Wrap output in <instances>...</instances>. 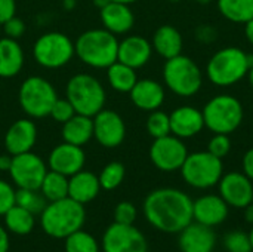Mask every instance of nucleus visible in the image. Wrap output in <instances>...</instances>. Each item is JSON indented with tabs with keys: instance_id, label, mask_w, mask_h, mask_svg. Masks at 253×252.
Instances as JSON below:
<instances>
[{
	"instance_id": "nucleus-20",
	"label": "nucleus",
	"mask_w": 253,
	"mask_h": 252,
	"mask_svg": "<svg viewBox=\"0 0 253 252\" xmlns=\"http://www.w3.org/2000/svg\"><path fill=\"white\" fill-rule=\"evenodd\" d=\"M37 141V126L30 119H18L4 135V147L9 154L16 156L31 151Z\"/></svg>"
},
{
	"instance_id": "nucleus-46",
	"label": "nucleus",
	"mask_w": 253,
	"mask_h": 252,
	"mask_svg": "<svg viewBox=\"0 0 253 252\" xmlns=\"http://www.w3.org/2000/svg\"><path fill=\"white\" fill-rule=\"evenodd\" d=\"M12 154H1L0 156V171H6V172H9V169H10V166H12Z\"/></svg>"
},
{
	"instance_id": "nucleus-47",
	"label": "nucleus",
	"mask_w": 253,
	"mask_h": 252,
	"mask_svg": "<svg viewBox=\"0 0 253 252\" xmlns=\"http://www.w3.org/2000/svg\"><path fill=\"white\" fill-rule=\"evenodd\" d=\"M245 36H246L248 42L253 46V18L245 24Z\"/></svg>"
},
{
	"instance_id": "nucleus-24",
	"label": "nucleus",
	"mask_w": 253,
	"mask_h": 252,
	"mask_svg": "<svg viewBox=\"0 0 253 252\" xmlns=\"http://www.w3.org/2000/svg\"><path fill=\"white\" fill-rule=\"evenodd\" d=\"M99 178L90 171L82 169L68 177V198L82 205L92 202L99 195Z\"/></svg>"
},
{
	"instance_id": "nucleus-49",
	"label": "nucleus",
	"mask_w": 253,
	"mask_h": 252,
	"mask_svg": "<svg viewBox=\"0 0 253 252\" xmlns=\"http://www.w3.org/2000/svg\"><path fill=\"white\" fill-rule=\"evenodd\" d=\"M62 4H64V7H65L67 10H71V9L76 7L77 0H62Z\"/></svg>"
},
{
	"instance_id": "nucleus-42",
	"label": "nucleus",
	"mask_w": 253,
	"mask_h": 252,
	"mask_svg": "<svg viewBox=\"0 0 253 252\" xmlns=\"http://www.w3.org/2000/svg\"><path fill=\"white\" fill-rule=\"evenodd\" d=\"M196 39L200 42V43H205V45H211L216 40L218 37V30L211 25V24H202L196 28Z\"/></svg>"
},
{
	"instance_id": "nucleus-52",
	"label": "nucleus",
	"mask_w": 253,
	"mask_h": 252,
	"mask_svg": "<svg viewBox=\"0 0 253 252\" xmlns=\"http://www.w3.org/2000/svg\"><path fill=\"white\" fill-rule=\"evenodd\" d=\"M110 1H116V3H123V4H132L138 0H110Z\"/></svg>"
},
{
	"instance_id": "nucleus-17",
	"label": "nucleus",
	"mask_w": 253,
	"mask_h": 252,
	"mask_svg": "<svg viewBox=\"0 0 253 252\" xmlns=\"http://www.w3.org/2000/svg\"><path fill=\"white\" fill-rule=\"evenodd\" d=\"M178 247L181 252H213L216 235L213 227L191 221L178 233Z\"/></svg>"
},
{
	"instance_id": "nucleus-37",
	"label": "nucleus",
	"mask_w": 253,
	"mask_h": 252,
	"mask_svg": "<svg viewBox=\"0 0 253 252\" xmlns=\"http://www.w3.org/2000/svg\"><path fill=\"white\" fill-rule=\"evenodd\" d=\"M208 151L213 154L218 159H224L231 151V140L227 134H213V137L209 140Z\"/></svg>"
},
{
	"instance_id": "nucleus-33",
	"label": "nucleus",
	"mask_w": 253,
	"mask_h": 252,
	"mask_svg": "<svg viewBox=\"0 0 253 252\" xmlns=\"http://www.w3.org/2000/svg\"><path fill=\"white\" fill-rule=\"evenodd\" d=\"M47 201L43 198V195L40 193V190H30V189H18L15 193V203L30 212H33L34 215H40L42 211L44 209V206Z\"/></svg>"
},
{
	"instance_id": "nucleus-48",
	"label": "nucleus",
	"mask_w": 253,
	"mask_h": 252,
	"mask_svg": "<svg viewBox=\"0 0 253 252\" xmlns=\"http://www.w3.org/2000/svg\"><path fill=\"white\" fill-rule=\"evenodd\" d=\"M245 209V220L251 224V226H253V202L252 203H249L246 208H243Z\"/></svg>"
},
{
	"instance_id": "nucleus-13",
	"label": "nucleus",
	"mask_w": 253,
	"mask_h": 252,
	"mask_svg": "<svg viewBox=\"0 0 253 252\" xmlns=\"http://www.w3.org/2000/svg\"><path fill=\"white\" fill-rule=\"evenodd\" d=\"M46 172L47 168L43 159L31 151L16 154L12 157L9 175L18 189L39 190Z\"/></svg>"
},
{
	"instance_id": "nucleus-10",
	"label": "nucleus",
	"mask_w": 253,
	"mask_h": 252,
	"mask_svg": "<svg viewBox=\"0 0 253 252\" xmlns=\"http://www.w3.org/2000/svg\"><path fill=\"white\" fill-rule=\"evenodd\" d=\"M33 55L37 64L53 70L67 65L76 55V49L74 43L67 34L59 31H49L36 40L33 46Z\"/></svg>"
},
{
	"instance_id": "nucleus-31",
	"label": "nucleus",
	"mask_w": 253,
	"mask_h": 252,
	"mask_svg": "<svg viewBox=\"0 0 253 252\" xmlns=\"http://www.w3.org/2000/svg\"><path fill=\"white\" fill-rule=\"evenodd\" d=\"M39 190L47 202L68 198V177L55 171H47Z\"/></svg>"
},
{
	"instance_id": "nucleus-12",
	"label": "nucleus",
	"mask_w": 253,
	"mask_h": 252,
	"mask_svg": "<svg viewBox=\"0 0 253 252\" xmlns=\"http://www.w3.org/2000/svg\"><path fill=\"white\" fill-rule=\"evenodd\" d=\"M101 248L102 252H148V242L133 224L113 223L102 235Z\"/></svg>"
},
{
	"instance_id": "nucleus-26",
	"label": "nucleus",
	"mask_w": 253,
	"mask_h": 252,
	"mask_svg": "<svg viewBox=\"0 0 253 252\" xmlns=\"http://www.w3.org/2000/svg\"><path fill=\"white\" fill-rule=\"evenodd\" d=\"M24 67V50L21 45L10 37L0 39V77L16 76Z\"/></svg>"
},
{
	"instance_id": "nucleus-39",
	"label": "nucleus",
	"mask_w": 253,
	"mask_h": 252,
	"mask_svg": "<svg viewBox=\"0 0 253 252\" xmlns=\"http://www.w3.org/2000/svg\"><path fill=\"white\" fill-rule=\"evenodd\" d=\"M136 217H138L136 206L130 202H120L114 208V223L133 224L136 221Z\"/></svg>"
},
{
	"instance_id": "nucleus-51",
	"label": "nucleus",
	"mask_w": 253,
	"mask_h": 252,
	"mask_svg": "<svg viewBox=\"0 0 253 252\" xmlns=\"http://www.w3.org/2000/svg\"><path fill=\"white\" fill-rule=\"evenodd\" d=\"M191 1H194V3H197V4H202V6H206V4L212 3L213 0H191Z\"/></svg>"
},
{
	"instance_id": "nucleus-38",
	"label": "nucleus",
	"mask_w": 253,
	"mask_h": 252,
	"mask_svg": "<svg viewBox=\"0 0 253 252\" xmlns=\"http://www.w3.org/2000/svg\"><path fill=\"white\" fill-rule=\"evenodd\" d=\"M74 114H76V110L67 98H56L49 113V116L58 123H65Z\"/></svg>"
},
{
	"instance_id": "nucleus-4",
	"label": "nucleus",
	"mask_w": 253,
	"mask_h": 252,
	"mask_svg": "<svg viewBox=\"0 0 253 252\" xmlns=\"http://www.w3.org/2000/svg\"><path fill=\"white\" fill-rule=\"evenodd\" d=\"M76 55L89 67L108 68L117 61L119 40L105 28H93L82 33L74 42Z\"/></svg>"
},
{
	"instance_id": "nucleus-36",
	"label": "nucleus",
	"mask_w": 253,
	"mask_h": 252,
	"mask_svg": "<svg viewBox=\"0 0 253 252\" xmlns=\"http://www.w3.org/2000/svg\"><path fill=\"white\" fill-rule=\"evenodd\" d=\"M224 248L227 252H252L249 233L243 230H233L224 236Z\"/></svg>"
},
{
	"instance_id": "nucleus-35",
	"label": "nucleus",
	"mask_w": 253,
	"mask_h": 252,
	"mask_svg": "<svg viewBox=\"0 0 253 252\" xmlns=\"http://www.w3.org/2000/svg\"><path fill=\"white\" fill-rule=\"evenodd\" d=\"M147 132L156 140L162 138L170 134V119L169 114L159 110L150 111V116L147 119Z\"/></svg>"
},
{
	"instance_id": "nucleus-25",
	"label": "nucleus",
	"mask_w": 253,
	"mask_h": 252,
	"mask_svg": "<svg viewBox=\"0 0 253 252\" xmlns=\"http://www.w3.org/2000/svg\"><path fill=\"white\" fill-rule=\"evenodd\" d=\"M153 50H156L162 58L170 59L182 53L184 39L179 30L173 25H160L153 36Z\"/></svg>"
},
{
	"instance_id": "nucleus-8",
	"label": "nucleus",
	"mask_w": 253,
	"mask_h": 252,
	"mask_svg": "<svg viewBox=\"0 0 253 252\" xmlns=\"http://www.w3.org/2000/svg\"><path fill=\"white\" fill-rule=\"evenodd\" d=\"M184 181L197 190H208L218 186L224 175L222 159L215 157L208 150L188 153L184 165L181 166Z\"/></svg>"
},
{
	"instance_id": "nucleus-5",
	"label": "nucleus",
	"mask_w": 253,
	"mask_h": 252,
	"mask_svg": "<svg viewBox=\"0 0 253 252\" xmlns=\"http://www.w3.org/2000/svg\"><path fill=\"white\" fill-rule=\"evenodd\" d=\"M202 113L205 119V128L213 134L227 135L236 132L245 117L242 101L228 94H221L211 98L205 104Z\"/></svg>"
},
{
	"instance_id": "nucleus-2",
	"label": "nucleus",
	"mask_w": 253,
	"mask_h": 252,
	"mask_svg": "<svg viewBox=\"0 0 253 252\" xmlns=\"http://www.w3.org/2000/svg\"><path fill=\"white\" fill-rule=\"evenodd\" d=\"M253 67V55L237 46H227L215 52L206 65V74L212 85L230 88L248 77Z\"/></svg>"
},
{
	"instance_id": "nucleus-40",
	"label": "nucleus",
	"mask_w": 253,
	"mask_h": 252,
	"mask_svg": "<svg viewBox=\"0 0 253 252\" xmlns=\"http://www.w3.org/2000/svg\"><path fill=\"white\" fill-rule=\"evenodd\" d=\"M16 190L4 180H0V215L3 217L15 205Z\"/></svg>"
},
{
	"instance_id": "nucleus-43",
	"label": "nucleus",
	"mask_w": 253,
	"mask_h": 252,
	"mask_svg": "<svg viewBox=\"0 0 253 252\" xmlns=\"http://www.w3.org/2000/svg\"><path fill=\"white\" fill-rule=\"evenodd\" d=\"M16 1L15 0H0V24L3 25L7 19L15 16Z\"/></svg>"
},
{
	"instance_id": "nucleus-23",
	"label": "nucleus",
	"mask_w": 253,
	"mask_h": 252,
	"mask_svg": "<svg viewBox=\"0 0 253 252\" xmlns=\"http://www.w3.org/2000/svg\"><path fill=\"white\" fill-rule=\"evenodd\" d=\"M101 22L113 34H126L135 24V15L129 4L108 1L101 9Z\"/></svg>"
},
{
	"instance_id": "nucleus-19",
	"label": "nucleus",
	"mask_w": 253,
	"mask_h": 252,
	"mask_svg": "<svg viewBox=\"0 0 253 252\" xmlns=\"http://www.w3.org/2000/svg\"><path fill=\"white\" fill-rule=\"evenodd\" d=\"M170 134L181 138H193L199 135L205 128V119L202 110L193 105H181L176 107L170 114Z\"/></svg>"
},
{
	"instance_id": "nucleus-28",
	"label": "nucleus",
	"mask_w": 253,
	"mask_h": 252,
	"mask_svg": "<svg viewBox=\"0 0 253 252\" xmlns=\"http://www.w3.org/2000/svg\"><path fill=\"white\" fill-rule=\"evenodd\" d=\"M6 230L15 236H27L36 226V215L16 203L3 215Z\"/></svg>"
},
{
	"instance_id": "nucleus-34",
	"label": "nucleus",
	"mask_w": 253,
	"mask_h": 252,
	"mask_svg": "<svg viewBox=\"0 0 253 252\" xmlns=\"http://www.w3.org/2000/svg\"><path fill=\"white\" fill-rule=\"evenodd\" d=\"M125 175H126V169H125L123 163H120V162H110V163H107L102 168L101 174L98 175L101 189H104L107 192L116 190L123 183Z\"/></svg>"
},
{
	"instance_id": "nucleus-21",
	"label": "nucleus",
	"mask_w": 253,
	"mask_h": 252,
	"mask_svg": "<svg viewBox=\"0 0 253 252\" xmlns=\"http://www.w3.org/2000/svg\"><path fill=\"white\" fill-rule=\"evenodd\" d=\"M153 55V45L142 36H129L119 42L117 61L132 67L141 68L144 67Z\"/></svg>"
},
{
	"instance_id": "nucleus-41",
	"label": "nucleus",
	"mask_w": 253,
	"mask_h": 252,
	"mask_svg": "<svg viewBox=\"0 0 253 252\" xmlns=\"http://www.w3.org/2000/svg\"><path fill=\"white\" fill-rule=\"evenodd\" d=\"M3 30H4L6 37H10V39L16 40L25 33V24H24L22 19H19L16 16H12L10 19H7L3 24Z\"/></svg>"
},
{
	"instance_id": "nucleus-18",
	"label": "nucleus",
	"mask_w": 253,
	"mask_h": 252,
	"mask_svg": "<svg viewBox=\"0 0 253 252\" xmlns=\"http://www.w3.org/2000/svg\"><path fill=\"white\" fill-rule=\"evenodd\" d=\"M86 162V154L80 146L70 143H62L56 146L49 154V168L50 171L59 172L65 177H71L76 172L82 171Z\"/></svg>"
},
{
	"instance_id": "nucleus-22",
	"label": "nucleus",
	"mask_w": 253,
	"mask_h": 252,
	"mask_svg": "<svg viewBox=\"0 0 253 252\" xmlns=\"http://www.w3.org/2000/svg\"><path fill=\"white\" fill-rule=\"evenodd\" d=\"M129 95H130L133 105L144 111L159 110L163 105L165 98H166L163 85H160L157 80H153V79L136 80Z\"/></svg>"
},
{
	"instance_id": "nucleus-29",
	"label": "nucleus",
	"mask_w": 253,
	"mask_h": 252,
	"mask_svg": "<svg viewBox=\"0 0 253 252\" xmlns=\"http://www.w3.org/2000/svg\"><path fill=\"white\" fill-rule=\"evenodd\" d=\"M107 79H108L110 86L114 91L123 92V94H129L138 80L136 70L120 61H116L107 68Z\"/></svg>"
},
{
	"instance_id": "nucleus-11",
	"label": "nucleus",
	"mask_w": 253,
	"mask_h": 252,
	"mask_svg": "<svg viewBox=\"0 0 253 252\" xmlns=\"http://www.w3.org/2000/svg\"><path fill=\"white\" fill-rule=\"evenodd\" d=\"M188 156L184 141L172 134L156 138L150 147V159L153 165L163 172L179 171Z\"/></svg>"
},
{
	"instance_id": "nucleus-50",
	"label": "nucleus",
	"mask_w": 253,
	"mask_h": 252,
	"mask_svg": "<svg viewBox=\"0 0 253 252\" xmlns=\"http://www.w3.org/2000/svg\"><path fill=\"white\" fill-rule=\"evenodd\" d=\"M108 1H110V0H93V4H95V6H98L99 9H102Z\"/></svg>"
},
{
	"instance_id": "nucleus-32",
	"label": "nucleus",
	"mask_w": 253,
	"mask_h": 252,
	"mask_svg": "<svg viewBox=\"0 0 253 252\" xmlns=\"http://www.w3.org/2000/svg\"><path fill=\"white\" fill-rule=\"evenodd\" d=\"M65 241V252H101V245L98 241L83 229L74 232Z\"/></svg>"
},
{
	"instance_id": "nucleus-30",
	"label": "nucleus",
	"mask_w": 253,
	"mask_h": 252,
	"mask_svg": "<svg viewBox=\"0 0 253 252\" xmlns=\"http://www.w3.org/2000/svg\"><path fill=\"white\" fill-rule=\"evenodd\" d=\"M219 13L230 22L246 24L253 18V0H216Z\"/></svg>"
},
{
	"instance_id": "nucleus-15",
	"label": "nucleus",
	"mask_w": 253,
	"mask_h": 252,
	"mask_svg": "<svg viewBox=\"0 0 253 252\" xmlns=\"http://www.w3.org/2000/svg\"><path fill=\"white\" fill-rule=\"evenodd\" d=\"M219 196L227 202L230 208L243 209L253 202V181L243 172L224 174L218 183Z\"/></svg>"
},
{
	"instance_id": "nucleus-1",
	"label": "nucleus",
	"mask_w": 253,
	"mask_h": 252,
	"mask_svg": "<svg viewBox=\"0 0 253 252\" xmlns=\"http://www.w3.org/2000/svg\"><path fill=\"white\" fill-rule=\"evenodd\" d=\"M142 211L159 232L179 233L193 221V199L179 189L162 187L147 195Z\"/></svg>"
},
{
	"instance_id": "nucleus-27",
	"label": "nucleus",
	"mask_w": 253,
	"mask_h": 252,
	"mask_svg": "<svg viewBox=\"0 0 253 252\" xmlns=\"http://www.w3.org/2000/svg\"><path fill=\"white\" fill-rule=\"evenodd\" d=\"M62 125V138L65 143L83 147L93 137V117L76 113Z\"/></svg>"
},
{
	"instance_id": "nucleus-55",
	"label": "nucleus",
	"mask_w": 253,
	"mask_h": 252,
	"mask_svg": "<svg viewBox=\"0 0 253 252\" xmlns=\"http://www.w3.org/2000/svg\"><path fill=\"white\" fill-rule=\"evenodd\" d=\"M169 1H172V3H176V1H179V0H169Z\"/></svg>"
},
{
	"instance_id": "nucleus-9",
	"label": "nucleus",
	"mask_w": 253,
	"mask_h": 252,
	"mask_svg": "<svg viewBox=\"0 0 253 252\" xmlns=\"http://www.w3.org/2000/svg\"><path fill=\"white\" fill-rule=\"evenodd\" d=\"M56 98L58 95L53 85L40 76L25 79L18 92V101L22 111L33 119L49 116Z\"/></svg>"
},
{
	"instance_id": "nucleus-3",
	"label": "nucleus",
	"mask_w": 253,
	"mask_h": 252,
	"mask_svg": "<svg viewBox=\"0 0 253 252\" xmlns=\"http://www.w3.org/2000/svg\"><path fill=\"white\" fill-rule=\"evenodd\" d=\"M84 205L64 198L55 202H47L40 214L42 230L53 239H65L74 232L83 229L86 221Z\"/></svg>"
},
{
	"instance_id": "nucleus-54",
	"label": "nucleus",
	"mask_w": 253,
	"mask_h": 252,
	"mask_svg": "<svg viewBox=\"0 0 253 252\" xmlns=\"http://www.w3.org/2000/svg\"><path fill=\"white\" fill-rule=\"evenodd\" d=\"M249 239H251V245H252V252H253V226H252V229H251V232H249Z\"/></svg>"
},
{
	"instance_id": "nucleus-6",
	"label": "nucleus",
	"mask_w": 253,
	"mask_h": 252,
	"mask_svg": "<svg viewBox=\"0 0 253 252\" xmlns=\"http://www.w3.org/2000/svg\"><path fill=\"white\" fill-rule=\"evenodd\" d=\"M163 80L166 88L175 95L190 98L200 92L203 86V73L194 59L181 53L166 59L163 67Z\"/></svg>"
},
{
	"instance_id": "nucleus-44",
	"label": "nucleus",
	"mask_w": 253,
	"mask_h": 252,
	"mask_svg": "<svg viewBox=\"0 0 253 252\" xmlns=\"http://www.w3.org/2000/svg\"><path fill=\"white\" fill-rule=\"evenodd\" d=\"M242 166H243V174L253 181V147L249 149L242 160Z\"/></svg>"
},
{
	"instance_id": "nucleus-16",
	"label": "nucleus",
	"mask_w": 253,
	"mask_h": 252,
	"mask_svg": "<svg viewBox=\"0 0 253 252\" xmlns=\"http://www.w3.org/2000/svg\"><path fill=\"white\" fill-rule=\"evenodd\" d=\"M230 214V206L219 195H203L193 201V220L209 226H221Z\"/></svg>"
},
{
	"instance_id": "nucleus-7",
	"label": "nucleus",
	"mask_w": 253,
	"mask_h": 252,
	"mask_svg": "<svg viewBox=\"0 0 253 252\" xmlns=\"http://www.w3.org/2000/svg\"><path fill=\"white\" fill-rule=\"evenodd\" d=\"M65 98L77 114L93 117L105 105V89L101 82L86 73L74 74L65 88Z\"/></svg>"
},
{
	"instance_id": "nucleus-53",
	"label": "nucleus",
	"mask_w": 253,
	"mask_h": 252,
	"mask_svg": "<svg viewBox=\"0 0 253 252\" xmlns=\"http://www.w3.org/2000/svg\"><path fill=\"white\" fill-rule=\"evenodd\" d=\"M248 79H249V85L252 86L253 89V67H251V70H249V73H248Z\"/></svg>"
},
{
	"instance_id": "nucleus-14",
	"label": "nucleus",
	"mask_w": 253,
	"mask_h": 252,
	"mask_svg": "<svg viewBox=\"0 0 253 252\" xmlns=\"http://www.w3.org/2000/svg\"><path fill=\"white\" fill-rule=\"evenodd\" d=\"M93 137L105 149L119 147L126 137L123 117L113 110L102 108L93 116Z\"/></svg>"
},
{
	"instance_id": "nucleus-45",
	"label": "nucleus",
	"mask_w": 253,
	"mask_h": 252,
	"mask_svg": "<svg viewBox=\"0 0 253 252\" xmlns=\"http://www.w3.org/2000/svg\"><path fill=\"white\" fill-rule=\"evenodd\" d=\"M9 251V233L4 227L0 226V252Z\"/></svg>"
}]
</instances>
